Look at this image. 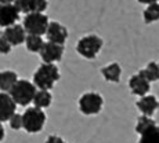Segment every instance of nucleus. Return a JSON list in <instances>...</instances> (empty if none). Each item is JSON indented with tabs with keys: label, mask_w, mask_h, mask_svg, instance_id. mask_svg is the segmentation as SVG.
<instances>
[{
	"label": "nucleus",
	"mask_w": 159,
	"mask_h": 143,
	"mask_svg": "<svg viewBox=\"0 0 159 143\" xmlns=\"http://www.w3.org/2000/svg\"><path fill=\"white\" fill-rule=\"evenodd\" d=\"M44 44V40L39 35H26L25 39V47L29 53H39Z\"/></svg>",
	"instance_id": "aec40b11"
},
{
	"label": "nucleus",
	"mask_w": 159,
	"mask_h": 143,
	"mask_svg": "<svg viewBox=\"0 0 159 143\" xmlns=\"http://www.w3.org/2000/svg\"><path fill=\"white\" fill-rule=\"evenodd\" d=\"M18 74L14 70H2L0 72V91L8 92L11 87L17 83Z\"/></svg>",
	"instance_id": "2eb2a0df"
},
{
	"label": "nucleus",
	"mask_w": 159,
	"mask_h": 143,
	"mask_svg": "<svg viewBox=\"0 0 159 143\" xmlns=\"http://www.w3.org/2000/svg\"><path fill=\"white\" fill-rule=\"evenodd\" d=\"M129 88L130 92L136 96H144L151 90V83L141 74V73H136L129 78Z\"/></svg>",
	"instance_id": "9d476101"
},
{
	"label": "nucleus",
	"mask_w": 159,
	"mask_h": 143,
	"mask_svg": "<svg viewBox=\"0 0 159 143\" xmlns=\"http://www.w3.org/2000/svg\"><path fill=\"white\" fill-rule=\"evenodd\" d=\"M17 106L18 105L14 102V99L11 98L10 94L0 91V121L2 123L10 120V117L17 110Z\"/></svg>",
	"instance_id": "9b49d317"
},
{
	"label": "nucleus",
	"mask_w": 159,
	"mask_h": 143,
	"mask_svg": "<svg viewBox=\"0 0 159 143\" xmlns=\"http://www.w3.org/2000/svg\"><path fill=\"white\" fill-rule=\"evenodd\" d=\"M143 76L149 81V83H155V81H159V63L155 62V61H151L145 65V68H143L140 70Z\"/></svg>",
	"instance_id": "f3484780"
},
{
	"label": "nucleus",
	"mask_w": 159,
	"mask_h": 143,
	"mask_svg": "<svg viewBox=\"0 0 159 143\" xmlns=\"http://www.w3.org/2000/svg\"><path fill=\"white\" fill-rule=\"evenodd\" d=\"M48 23H50V19H48V17L44 13H35V11H32L29 14H25L22 26L28 35L43 36L48 28Z\"/></svg>",
	"instance_id": "423d86ee"
},
{
	"label": "nucleus",
	"mask_w": 159,
	"mask_h": 143,
	"mask_svg": "<svg viewBox=\"0 0 159 143\" xmlns=\"http://www.w3.org/2000/svg\"><path fill=\"white\" fill-rule=\"evenodd\" d=\"M139 3H141V4H151V3H157V2H159V0H137Z\"/></svg>",
	"instance_id": "cd10ccee"
},
{
	"label": "nucleus",
	"mask_w": 159,
	"mask_h": 143,
	"mask_svg": "<svg viewBox=\"0 0 159 143\" xmlns=\"http://www.w3.org/2000/svg\"><path fill=\"white\" fill-rule=\"evenodd\" d=\"M11 50H13V45L7 40L4 33L0 32V54H2V55H7V54L11 53Z\"/></svg>",
	"instance_id": "b1692460"
},
{
	"label": "nucleus",
	"mask_w": 159,
	"mask_h": 143,
	"mask_svg": "<svg viewBox=\"0 0 159 143\" xmlns=\"http://www.w3.org/2000/svg\"><path fill=\"white\" fill-rule=\"evenodd\" d=\"M102 47H104V40L100 36L91 33V35H86L79 39L75 50L84 59H96L97 55L100 54V51L102 50Z\"/></svg>",
	"instance_id": "7ed1b4c3"
},
{
	"label": "nucleus",
	"mask_w": 159,
	"mask_h": 143,
	"mask_svg": "<svg viewBox=\"0 0 159 143\" xmlns=\"http://www.w3.org/2000/svg\"><path fill=\"white\" fill-rule=\"evenodd\" d=\"M101 74L105 78V81L108 83H114L118 84L120 81V76H122V66L118 62H111L108 65H105L101 69Z\"/></svg>",
	"instance_id": "4468645a"
},
{
	"label": "nucleus",
	"mask_w": 159,
	"mask_h": 143,
	"mask_svg": "<svg viewBox=\"0 0 159 143\" xmlns=\"http://www.w3.org/2000/svg\"><path fill=\"white\" fill-rule=\"evenodd\" d=\"M143 19L147 25L159 21V2L147 4V7L143 11Z\"/></svg>",
	"instance_id": "a211bd4d"
},
{
	"label": "nucleus",
	"mask_w": 159,
	"mask_h": 143,
	"mask_svg": "<svg viewBox=\"0 0 159 143\" xmlns=\"http://www.w3.org/2000/svg\"><path fill=\"white\" fill-rule=\"evenodd\" d=\"M136 106H137V109L140 110L141 114L152 117L159 109V100L155 95H149V94H147V95H144V96H140V99L136 102Z\"/></svg>",
	"instance_id": "f8f14e48"
},
{
	"label": "nucleus",
	"mask_w": 159,
	"mask_h": 143,
	"mask_svg": "<svg viewBox=\"0 0 159 143\" xmlns=\"http://www.w3.org/2000/svg\"><path fill=\"white\" fill-rule=\"evenodd\" d=\"M0 3H14V0H0Z\"/></svg>",
	"instance_id": "c85d7f7f"
},
{
	"label": "nucleus",
	"mask_w": 159,
	"mask_h": 143,
	"mask_svg": "<svg viewBox=\"0 0 159 143\" xmlns=\"http://www.w3.org/2000/svg\"><path fill=\"white\" fill-rule=\"evenodd\" d=\"M46 121H47V116L44 110L40 107H28L22 113V123L24 129L28 133H39L44 128Z\"/></svg>",
	"instance_id": "20e7f679"
},
{
	"label": "nucleus",
	"mask_w": 159,
	"mask_h": 143,
	"mask_svg": "<svg viewBox=\"0 0 159 143\" xmlns=\"http://www.w3.org/2000/svg\"><path fill=\"white\" fill-rule=\"evenodd\" d=\"M44 143H66V142L58 135H50L47 139H46Z\"/></svg>",
	"instance_id": "a878e982"
},
{
	"label": "nucleus",
	"mask_w": 159,
	"mask_h": 143,
	"mask_svg": "<svg viewBox=\"0 0 159 143\" xmlns=\"http://www.w3.org/2000/svg\"><path fill=\"white\" fill-rule=\"evenodd\" d=\"M8 125L13 131H20L24 129V123H22V114H18L17 111L11 116L8 120Z\"/></svg>",
	"instance_id": "5701e85b"
},
{
	"label": "nucleus",
	"mask_w": 159,
	"mask_h": 143,
	"mask_svg": "<svg viewBox=\"0 0 159 143\" xmlns=\"http://www.w3.org/2000/svg\"><path fill=\"white\" fill-rule=\"evenodd\" d=\"M4 138H6V129H4V125H3V123L0 121V142H2Z\"/></svg>",
	"instance_id": "bb28decb"
},
{
	"label": "nucleus",
	"mask_w": 159,
	"mask_h": 143,
	"mask_svg": "<svg viewBox=\"0 0 159 143\" xmlns=\"http://www.w3.org/2000/svg\"><path fill=\"white\" fill-rule=\"evenodd\" d=\"M155 120L152 117H149V116H145V114H141L139 118H137L136 121V125H134V131H136V133H139V135H141L144 131H147L148 128H151L152 125H155Z\"/></svg>",
	"instance_id": "412c9836"
},
{
	"label": "nucleus",
	"mask_w": 159,
	"mask_h": 143,
	"mask_svg": "<svg viewBox=\"0 0 159 143\" xmlns=\"http://www.w3.org/2000/svg\"><path fill=\"white\" fill-rule=\"evenodd\" d=\"M32 103L36 107H40V109L50 107L51 103H53V95H51L50 90H38Z\"/></svg>",
	"instance_id": "dca6fc26"
},
{
	"label": "nucleus",
	"mask_w": 159,
	"mask_h": 143,
	"mask_svg": "<svg viewBox=\"0 0 159 143\" xmlns=\"http://www.w3.org/2000/svg\"><path fill=\"white\" fill-rule=\"evenodd\" d=\"M79 111L84 116H97L104 107V98L96 91H87L78 100Z\"/></svg>",
	"instance_id": "39448f33"
},
{
	"label": "nucleus",
	"mask_w": 159,
	"mask_h": 143,
	"mask_svg": "<svg viewBox=\"0 0 159 143\" xmlns=\"http://www.w3.org/2000/svg\"><path fill=\"white\" fill-rule=\"evenodd\" d=\"M4 36L7 37V40L11 43L13 47H17V45H21L25 43V39L28 33L25 32L22 25H18V23H14L11 26H7L4 28Z\"/></svg>",
	"instance_id": "ddd939ff"
},
{
	"label": "nucleus",
	"mask_w": 159,
	"mask_h": 143,
	"mask_svg": "<svg viewBox=\"0 0 159 143\" xmlns=\"http://www.w3.org/2000/svg\"><path fill=\"white\" fill-rule=\"evenodd\" d=\"M48 7V0H35L33 2V11L35 13H44Z\"/></svg>",
	"instance_id": "393cba45"
},
{
	"label": "nucleus",
	"mask_w": 159,
	"mask_h": 143,
	"mask_svg": "<svg viewBox=\"0 0 159 143\" xmlns=\"http://www.w3.org/2000/svg\"><path fill=\"white\" fill-rule=\"evenodd\" d=\"M38 91L36 86L33 84V81L29 80H20L18 78L17 83L11 87V90L8 91V94L11 95V98L14 99V102L18 106H29L33 102L35 94Z\"/></svg>",
	"instance_id": "f03ea898"
},
{
	"label": "nucleus",
	"mask_w": 159,
	"mask_h": 143,
	"mask_svg": "<svg viewBox=\"0 0 159 143\" xmlns=\"http://www.w3.org/2000/svg\"><path fill=\"white\" fill-rule=\"evenodd\" d=\"M33 2L35 0H14V4L20 13L29 14L33 11Z\"/></svg>",
	"instance_id": "4be33fe9"
},
{
	"label": "nucleus",
	"mask_w": 159,
	"mask_h": 143,
	"mask_svg": "<svg viewBox=\"0 0 159 143\" xmlns=\"http://www.w3.org/2000/svg\"><path fill=\"white\" fill-rule=\"evenodd\" d=\"M20 14L14 3H0V28H7L17 23Z\"/></svg>",
	"instance_id": "6e6552de"
},
{
	"label": "nucleus",
	"mask_w": 159,
	"mask_h": 143,
	"mask_svg": "<svg viewBox=\"0 0 159 143\" xmlns=\"http://www.w3.org/2000/svg\"><path fill=\"white\" fill-rule=\"evenodd\" d=\"M64 44H57V43H51V41H46L42 47V50L39 51L40 54L42 61L46 63H56L60 62L64 57Z\"/></svg>",
	"instance_id": "0eeeda50"
},
{
	"label": "nucleus",
	"mask_w": 159,
	"mask_h": 143,
	"mask_svg": "<svg viewBox=\"0 0 159 143\" xmlns=\"http://www.w3.org/2000/svg\"><path fill=\"white\" fill-rule=\"evenodd\" d=\"M60 69L56 63L43 62L33 73L32 81L38 90H51L54 84L60 80Z\"/></svg>",
	"instance_id": "f257e3e1"
},
{
	"label": "nucleus",
	"mask_w": 159,
	"mask_h": 143,
	"mask_svg": "<svg viewBox=\"0 0 159 143\" xmlns=\"http://www.w3.org/2000/svg\"><path fill=\"white\" fill-rule=\"evenodd\" d=\"M137 143H159V125L155 124L140 135Z\"/></svg>",
	"instance_id": "6ab92c4d"
},
{
	"label": "nucleus",
	"mask_w": 159,
	"mask_h": 143,
	"mask_svg": "<svg viewBox=\"0 0 159 143\" xmlns=\"http://www.w3.org/2000/svg\"><path fill=\"white\" fill-rule=\"evenodd\" d=\"M44 35L47 37V41H51V43L65 44V41L68 40V29L57 21H51L48 23V28Z\"/></svg>",
	"instance_id": "1a4fd4ad"
}]
</instances>
